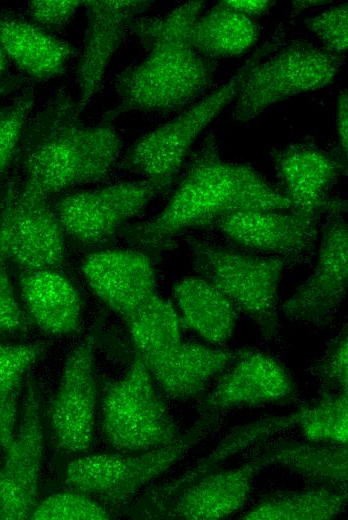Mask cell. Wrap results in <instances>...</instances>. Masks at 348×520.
<instances>
[{"instance_id": "19", "label": "cell", "mask_w": 348, "mask_h": 520, "mask_svg": "<svg viewBox=\"0 0 348 520\" xmlns=\"http://www.w3.org/2000/svg\"><path fill=\"white\" fill-rule=\"evenodd\" d=\"M82 271L95 294L123 320L155 292L150 258L137 250H105L89 255Z\"/></svg>"}, {"instance_id": "36", "label": "cell", "mask_w": 348, "mask_h": 520, "mask_svg": "<svg viewBox=\"0 0 348 520\" xmlns=\"http://www.w3.org/2000/svg\"><path fill=\"white\" fill-rule=\"evenodd\" d=\"M82 3L79 0H34L28 3V7L37 23L48 29L59 30L69 23Z\"/></svg>"}, {"instance_id": "34", "label": "cell", "mask_w": 348, "mask_h": 520, "mask_svg": "<svg viewBox=\"0 0 348 520\" xmlns=\"http://www.w3.org/2000/svg\"><path fill=\"white\" fill-rule=\"evenodd\" d=\"M32 105L33 93L30 90L0 111V179L17 149Z\"/></svg>"}, {"instance_id": "13", "label": "cell", "mask_w": 348, "mask_h": 520, "mask_svg": "<svg viewBox=\"0 0 348 520\" xmlns=\"http://www.w3.org/2000/svg\"><path fill=\"white\" fill-rule=\"evenodd\" d=\"M43 438L39 391L28 382L19 427L0 467V520L30 519L38 503Z\"/></svg>"}, {"instance_id": "28", "label": "cell", "mask_w": 348, "mask_h": 520, "mask_svg": "<svg viewBox=\"0 0 348 520\" xmlns=\"http://www.w3.org/2000/svg\"><path fill=\"white\" fill-rule=\"evenodd\" d=\"M135 351L156 353L182 342V319L174 306L154 293L124 319Z\"/></svg>"}, {"instance_id": "25", "label": "cell", "mask_w": 348, "mask_h": 520, "mask_svg": "<svg viewBox=\"0 0 348 520\" xmlns=\"http://www.w3.org/2000/svg\"><path fill=\"white\" fill-rule=\"evenodd\" d=\"M258 35L259 28L251 17L219 2L199 16L192 29L191 43L200 55L208 59L231 57L248 51Z\"/></svg>"}, {"instance_id": "26", "label": "cell", "mask_w": 348, "mask_h": 520, "mask_svg": "<svg viewBox=\"0 0 348 520\" xmlns=\"http://www.w3.org/2000/svg\"><path fill=\"white\" fill-rule=\"evenodd\" d=\"M347 503V491L314 487L280 492L259 501L240 518L245 520H329L337 517Z\"/></svg>"}, {"instance_id": "18", "label": "cell", "mask_w": 348, "mask_h": 520, "mask_svg": "<svg viewBox=\"0 0 348 520\" xmlns=\"http://www.w3.org/2000/svg\"><path fill=\"white\" fill-rule=\"evenodd\" d=\"M87 10V28L77 68L78 111L81 114L99 91L106 69L135 17L150 1H83Z\"/></svg>"}, {"instance_id": "41", "label": "cell", "mask_w": 348, "mask_h": 520, "mask_svg": "<svg viewBox=\"0 0 348 520\" xmlns=\"http://www.w3.org/2000/svg\"><path fill=\"white\" fill-rule=\"evenodd\" d=\"M6 68V55L0 45V74L5 70Z\"/></svg>"}, {"instance_id": "11", "label": "cell", "mask_w": 348, "mask_h": 520, "mask_svg": "<svg viewBox=\"0 0 348 520\" xmlns=\"http://www.w3.org/2000/svg\"><path fill=\"white\" fill-rule=\"evenodd\" d=\"M99 334L100 324H96L68 353L50 405L52 437L66 452H84L92 444L97 402L94 352Z\"/></svg>"}, {"instance_id": "3", "label": "cell", "mask_w": 348, "mask_h": 520, "mask_svg": "<svg viewBox=\"0 0 348 520\" xmlns=\"http://www.w3.org/2000/svg\"><path fill=\"white\" fill-rule=\"evenodd\" d=\"M63 89L32 120L25 147L26 178L46 195L107 177L121 150L110 122L86 125Z\"/></svg>"}, {"instance_id": "22", "label": "cell", "mask_w": 348, "mask_h": 520, "mask_svg": "<svg viewBox=\"0 0 348 520\" xmlns=\"http://www.w3.org/2000/svg\"><path fill=\"white\" fill-rule=\"evenodd\" d=\"M0 45L26 74L40 80L60 76L75 50L41 27L0 14Z\"/></svg>"}, {"instance_id": "30", "label": "cell", "mask_w": 348, "mask_h": 520, "mask_svg": "<svg viewBox=\"0 0 348 520\" xmlns=\"http://www.w3.org/2000/svg\"><path fill=\"white\" fill-rule=\"evenodd\" d=\"M298 411L297 426L309 441L347 444L348 394L322 391L316 403Z\"/></svg>"}, {"instance_id": "1", "label": "cell", "mask_w": 348, "mask_h": 520, "mask_svg": "<svg viewBox=\"0 0 348 520\" xmlns=\"http://www.w3.org/2000/svg\"><path fill=\"white\" fill-rule=\"evenodd\" d=\"M284 193L249 165L224 159L207 136L163 210L155 217L122 228L131 244L158 252L193 228L208 227L226 215L257 210H288Z\"/></svg>"}, {"instance_id": "37", "label": "cell", "mask_w": 348, "mask_h": 520, "mask_svg": "<svg viewBox=\"0 0 348 520\" xmlns=\"http://www.w3.org/2000/svg\"><path fill=\"white\" fill-rule=\"evenodd\" d=\"M336 125L338 134V149L337 153L347 161L348 150V97L347 91L344 89L340 91L337 99L336 110Z\"/></svg>"}, {"instance_id": "33", "label": "cell", "mask_w": 348, "mask_h": 520, "mask_svg": "<svg viewBox=\"0 0 348 520\" xmlns=\"http://www.w3.org/2000/svg\"><path fill=\"white\" fill-rule=\"evenodd\" d=\"M306 27L322 42L325 50L343 57L348 47V5L341 3L307 18Z\"/></svg>"}, {"instance_id": "2", "label": "cell", "mask_w": 348, "mask_h": 520, "mask_svg": "<svg viewBox=\"0 0 348 520\" xmlns=\"http://www.w3.org/2000/svg\"><path fill=\"white\" fill-rule=\"evenodd\" d=\"M204 1L185 2L169 13L135 19L129 29L147 49L145 59L116 78L119 103L103 120L131 111L170 112L197 99L213 81L215 64L192 46L193 26Z\"/></svg>"}, {"instance_id": "42", "label": "cell", "mask_w": 348, "mask_h": 520, "mask_svg": "<svg viewBox=\"0 0 348 520\" xmlns=\"http://www.w3.org/2000/svg\"><path fill=\"white\" fill-rule=\"evenodd\" d=\"M0 447H1V443H0Z\"/></svg>"}, {"instance_id": "32", "label": "cell", "mask_w": 348, "mask_h": 520, "mask_svg": "<svg viewBox=\"0 0 348 520\" xmlns=\"http://www.w3.org/2000/svg\"><path fill=\"white\" fill-rule=\"evenodd\" d=\"M348 334L345 325L314 367L322 391L348 394Z\"/></svg>"}, {"instance_id": "23", "label": "cell", "mask_w": 348, "mask_h": 520, "mask_svg": "<svg viewBox=\"0 0 348 520\" xmlns=\"http://www.w3.org/2000/svg\"><path fill=\"white\" fill-rule=\"evenodd\" d=\"M183 324L205 341L222 344L232 335L237 308L203 277H188L173 286Z\"/></svg>"}, {"instance_id": "27", "label": "cell", "mask_w": 348, "mask_h": 520, "mask_svg": "<svg viewBox=\"0 0 348 520\" xmlns=\"http://www.w3.org/2000/svg\"><path fill=\"white\" fill-rule=\"evenodd\" d=\"M299 412L263 418L231 429L209 455L202 458L177 479L161 486L165 489L181 487L219 469L222 464L251 445L283 430L297 426Z\"/></svg>"}, {"instance_id": "5", "label": "cell", "mask_w": 348, "mask_h": 520, "mask_svg": "<svg viewBox=\"0 0 348 520\" xmlns=\"http://www.w3.org/2000/svg\"><path fill=\"white\" fill-rule=\"evenodd\" d=\"M219 415L201 416L185 434L167 446L114 454H94L72 461L65 471L71 490L120 509L150 482L182 459L217 426Z\"/></svg>"}, {"instance_id": "31", "label": "cell", "mask_w": 348, "mask_h": 520, "mask_svg": "<svg viewBox=\"0 0 348 520\" xmlns=\"http://www.w3.org/2000/svg\"><path fill=\"white\" fill-rule=\"evenodd\" d=\"M108 509L93 497L79 491L57 493L38 502L30 519L35 520H107Z\"/></svg>"}, {"instance_id": "4", "label": "cell", "mask_w": 348, "mask_h": 520, "mask_svg": "<svg viewBox=\"0 0 348 520\" xmlns=\"http://www.w3.org/2000/svg\"><path fill=\"white\" fill-rule=\"evenodd\" d=\"M271 49V45L258 49L227 82L142 136L127 152L122 168L143 176L158 194L165 193L199 135L236 99L249 73Z\"/></svg>"}, {"instance_id": "20", "label": "cell", "mask_w": 348, "mask_h": 520, "mask_svg": "<svg viewBox=\"0 0 348 520\" xmlns=\"http://www.w3.org/2000/svg\"><path fill=\"white\" fill-rule=\"evenodd\" d=\"M244 349H214L197 343H179L165 350L138 354L152 378L172 399L186 401L200 396Z\"/></svg>"}, {"instance_id": "21", "label": "cell", "mask_w": 348, "mask_h": 520, "mask_svg": "<svg viewBox=\"0 0 348 520\" xmlns=\"http://www.w3.org/2000/svg\"><path fill=\"white\" fill-rule=\"evenodd\" d=\"M20 293L30 320L45 333L66 336L78 331L82 300L74 283L59 269L25 271Z\"/></svg>"}, {"instance_id": "10", "label": "cell", "mask_w": 348, "mask_h": 520, "mask_svg": "<svg viewBox=\"0 0 348 520\" xmlns=\"http://www.w3.org/2000/svg\"><path fill=\"white\" fill-rule=\"evenodd\" d=\"M266 467L258 455L240 467L213 471L178 488L151 490L135 509L146 518L222 519L245 504L254 478Z\"/></svg>"}, {"instance_id": "7", "label": "cell", "mask_w": 348, "mask_h": 520, "mask_svg": "<svg viewBox=\"0 0 348 520\" xmlns=\"http://www.w3.org/2000/svg\"><path fill=\"white\" fill-rule=\"evenodd\" d=\"M196 271L248 315L262 335L273 338L278 327V287L285 261L272 256L188 240Z\"/></svg>"}, {"instance_id": "8", "label": "cell", "mask_w": 348, "mask_h": 520, "mask_svg": "<svg viewBox=\"0 0 348 520\" xmlns=\"http://www.w3.org/2000/svg\"><path fill=\"white\" fill-rule=\"evenodd\" d=\"M342 60L309 43L282 48L249 73L235 99L234 119L249 121L277 102L330 85Z\"/></svg>"}, {"instance_id": "38", "label": "cell", "mask_w": 348, "mask_h": 520, "mask_svg": "<svg viewBox=\"0 0 348 520\" xmlns=\"http://www.w3.org/2000/svg\"><path fill=\"white\" fill-rule=\"evenodd\" d=\"M228 8L249 17L266 13L273 5L269 0H224L221 1Z\"/></svg>"}, {"instance_id": "12", "label": "cell", "mask_w": 348, "mask_h": 520, "mask_svg": "<svg viewBox=\"0 0 348 520\" xmlns=\"http://www.w3.org/2000/svg\"><path fill=\"white\" fill-rule=\"evenodd\" d=\"M157 194L147 180L121 182L68 193L56 202L54 211L64 233L90 245L124 228Z\"/></svg>"}, {"instance_id": "29", "label": "cell", "mask_w": 348, "mask_h": 520, "mask_svg": "<svg viewBox=\"0 0 348 520\" xmlns=\"http://www.w3.org/2000/svg\"><path fill=\"white\" fill-rule=\"evenodd\" d=\"M45 353L39 343H0V443L6 450L14 437L18 396L22 380Z\"/></svg>"}, {"instance_id": "16", "label": "cell", "mask_w": 348, "mask_h": 520, "mask_svg": "<svg viewBox=\"0 0 348 520\" xmlns=\"http://www.w3.org/2000/svg\"><path fill=\"white\" fill-rule=\"evenodd\" d=\"M211 227L245 250L284 261L303 259L317 239V220L291 209L236 212Z\"/></svg>"}, {"instance_id": "6", "label": "cell", "mask_w": 348, "mask_h": 520, "mask_svg": "<svg viewBox=\"0 0 348 520\" xmlns=\"http://www.w3.org/2000/svg\"><path fill=\"white\" fill-rule=\"evenodd\" d=\"M101 430L105 441L122 452L167 446L182 435L137 353L125 375L104 387Z\"/></svg>"}, {"instance_id": "17", "label": "cell", "mask_w": 348, "mask_h": 520, "mask_svg": "<svg viewBox=\"0 0 348 520\" xmlns=\"http://www.w3.org/2000/svg\"><path fill=\"white\" fill-rule=\"evenodd\" d=\"M294 394L291 377L276 359L244 349L200 401L198 412L200 416L220 415L233 408L281 402Z\"/></svg>"}, {"instance_id": "39", "label": "cell", "mask_w": 348, "mask_h": 520, "mask_svg": "<svg viewBox=\"0 0 348 520\" xmlns=\"http://www.w3.org/2000/svg\"><path fill=\"white\" fill-rule=\"evenodd\" d=\"M331 3V1H312V0H304V1H294L292 6L296 12H300L304 9L313 8L317 6H322L324 4Z\"/></svg>"}, {"instance_id": "15", "label": "cell", "mask_w": 348, "mask_h": 520, "mask_svg": "<svg viewBox=\"0 0 348 520\" xmlns=\"http://www.w3.org/2000/svg\"><path fill=\"white\" fill-rule=\"evenodd\" d=\"M348 281V230L340 213L323 227L315 268L281 305L283 314L301 323L328 321L342 304Z\"/></svg>"}, {"instance_id": "35", "label": "cell", "mask_w": 348, "mask_h": 520, "mask_svg": "<svg viewBox=\"0 0 348 520\" xmlns=\"http://www.w3.org/2000/svg\"><path fill=\"white\" fill-rule=\"evenodd\" d=\"M32 324L16 298L6 259L0 256V334L26 332Z\"/></svg>"}, {"instance_id": "9", "label": "cell", "mask_w": 348, "mask_h": 520, "mask_svg": "<svg viewBox=\"0 0 348 520\" xmlns=\"http://www.w3.org/2000/svg\"><path fill=\"white\" fill-rule=\"evenodd\" d=\"M0 256L30 270L59 269L65 261L64 230L41 189L25 179L11 186L0 213Z\"/></svg>"}, {"instance_id": "24", "label": "cell", "mask_w": 348, "mask_h": 520, "mask_svg": "<svg viewBox=\"0 0 348 520\" xmlns=\"http://www.w3.org/2000/svg\"><path fill=\"white\" fill-rule=\"evenodd\" d=\"M260 456L267 467L279 465L320 486L347 491V444L280 440Z\"/></svg>"}, {"instance_id": "40", "label": "cell", "mask_w": 348, "mask_h": 520, "mask_svg": "<svg viewBox=\"0 0 348 520\" xmlns=\"http://www.w3.org/2000/svg\"><path fill=\"white\" fill-rule=\"evenodd\" d=\"M19 83L17 80L0 81V96L15 89Z\"/></svg>"}, {"instance_id": "14", "label": "cell", "mask_w": 348, "mask_h": 520, "mask_svg": "<svg viewBox=\"0 0 348 520\" xmlns=\"http://www.w3.org/2000/svg\"><path fill=\"white\" fill-rule=\"evenodd\" d=\"M277 177L291 210L318 220L341 213L346 202L330 195L347 161L311 144H292L272 154Z\"/></svg>"}]
</instances>
